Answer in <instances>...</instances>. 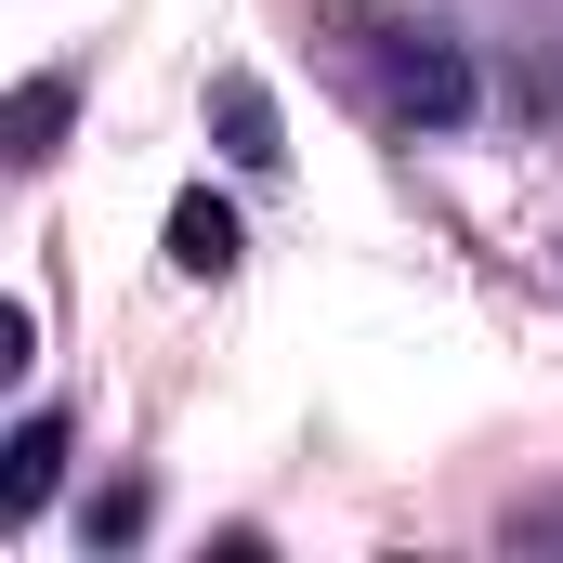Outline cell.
Masks as SVG:
<instances>
[{"instance_id":"6da1fadb","label":"cell","mask_w":563,"mask_h":563,"mask_svg":"<svg viewBox=\"0 0 563 563\" xmlns=\"http://www.w3.org/2000/svg\"><path fill=\"white\" fill-rule=\"evenodd\" d=\"M367 40H380V79H394V106H407V119H432V132H445V119H472V66H459L432 26H367Z\"/></svg>"},{"instance_id":"7a4b0ae2","label":"cell","mask_w":563,"mask_h":563,"mask_svg":"<svg viewBox=\"0 0 563 563\" xmlns=\"http://www.w3.org/2000/svg\"><path fill=\"white\" fill-rule=\"evenodd\" d=\"M53 472H66V420H53V407H26V420H13V445H0V525H40Z\"/></svg>"},{"instance_id":"3957f363","label":"cell","mask_w":563,"mask_h":563,"mask_svg":"<svg viewBox=\"0 0 563 563\" xmlns=\"http://www.w3.org/2000/svg\"><path fill=\"white\" fill-rule=\"evenodd\" d=\"M210 132H223L236 170H276V157H288V144H276V92H263V79H223V92H210Z\"/></svg>"},{"instance_id":"277c9868","label":"cell","mask_w":563,"mask_h":563,"mask_svg":"<svg viewBox=\"0 0 563 563\" xmlns=\"http://www.w3.org/2000/svg\"><path fill=\"white\" fill-rule=\"evenodd\" d=\"M170 263L184 276H236V210L197 184V197H170Z\"/></svg>"},{"instance_id":"5b68a950","label":"cell","mask_w":563,"mask_h":563,"mask_svg":"<svg viewBox=\"0 0 563 563\" xmlns=\"http://www.w3.org/2000/svg\"><path fill=\"white\" fill-rule=\"evenodd\" d=\"M66 106H79V79H26V92H13V170H40V157L66 144Z\"/></svg>"},{"instance_id":"8992f818","label":"cell","mask_w":563,"mask_h":563,"mask_svg":"<svg viewBox=\"0 0 563 563\" xmlns=\"http://www.w3.org/2000/svg\"><path fill=\"white\" fill-rule=\"evenodd\" d=\"M498 538H511V551H538V538H563V498H551V511H511Z\"/></svg>"}]
</instances>
